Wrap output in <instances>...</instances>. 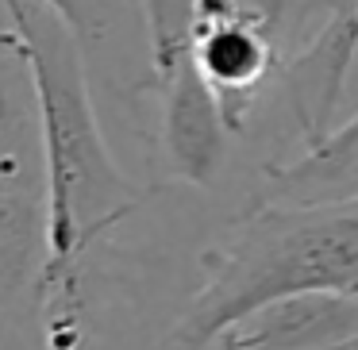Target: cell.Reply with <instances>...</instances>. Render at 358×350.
I'll list each match as a JSON object with an SVG mask.
<instances>
[{"label": "cell", "instance_id": "7a4b0ae2", "mask_svg": "<svg viewBox=\"0 0 358 350\" xmlns=\"http://www.w3.org/2000/svg\"><path fill=\"white\" fill-rule=\"evenodd\" d=\"M50 258L47 162L27 58L0 0V327L35 347V312Z\"/></svg>", "mask_w": 358, "mask_h": 350}, {"label": "cell", "instance_id": "6da1fadb", "mask_svg": "<svg viewBox=\"0 0 358 350\" xmlns=\"http://www.w3.org/2000/svg\"><path fill=\"white\" fill-rule=\"evenodd\" d=\"M201 281L158 350H212L250 312L301 293H358V196L320 204L255 200L196 254Z\"/></svg>", "mask_w": 358, "mask_h": 350}, {"label": "cell", "instance_id": "8992f818", "mask_svg": "<svg viewBox=\"0 0 358 350\" xmlns=\"http://www.w3.org/2000/svg\"><path fill=\"white\" fill-rule=\"evenodd\" d=\"M358 196V112L347 124L324 131L296 158L266 162L258 173L255 200L278 204H320V200H350Z\"/></svg>", "mask_w": 358, "mask_h": 350}, {"label": "cell", "instance_id": "5b68a950", "mask_svg": "<svg viewBox=\"0 0 358 350\" xmlns=\"http://www.w3.org/2000/svg\"><path fill=\"white\" fill-rule=\"evenodd\" d=\"M220 350H358V293H301L250 312Z\"/></svg>", "mask_w": 358, "mask_h": 350}, {"label": "cell", "instance_id": "52a82bcc", "mask_svg": "<svg viewBox=\"0 0 358 350\" xmlns=\"http://www.w3.org/2000/svg\"><path fill=\"white\" fill-rule=\"evenodd\" d=\"M143 20H147L150 39V62H155V81L189 50L193 35V16L201 0H139Z\"/></svg>", "mask_w": 358, "mask_h": 350}, {"label": "cell", "instance_id": "ba28073f", "mask_svg": "<svg viewBox=\"0 0 358 350\" xmlns=\"http://www.w3.org/2000/svg\"><path fill=\"white\" fill-rule=\"evenodd\" d=\"M0 350H35V347H31V342H27L20 331H12V327H0Z\"/></svg>", "mask_w": 358, "mask_h": 350}, {"label": "cell", "instance_id": "9c48e42d", "mask_svg": "<svg viewBox=\"0 0 358 350\" xmlns=\"http://www.w3.org/2000/svg\"><path fill=\"white\" fill-rule=\"evenodd\" d=\"M212 350H220V347H212Z\"/></svg>", "mask_w": 358, "mask_h": 350}, {"label": "cell", "instance_id": "3957f363", "mask_svg": "<svg viewBox=\"0 0 358 350\" xmlns=\"http://www.w3.org/2000/svg\"><path fill=\"white\" fill-rule=\"evenodd\" d=\"M155 158L166 173V185L216 193L231 162L235 127L227 124L224 101L204 81L189 50L155 81Z\"/></svg>", "mask_w": 358, "mask_h": 350}, {"label": "cell", "instance_id": "277c9868", "mask_svg": "<svg viewBox=\"0 0 358 350\" xmlns=\"http://www.w3.org/2000/svg\"><path fill=\"white\" fill-rule=\"evenodd\" d=\"M47 4L78 35L101 101L135 112L147 93L155 96V62L139 0H47Z\"/></svg>", "mask_w": 358, "mask_h": 350}]
</instances>
